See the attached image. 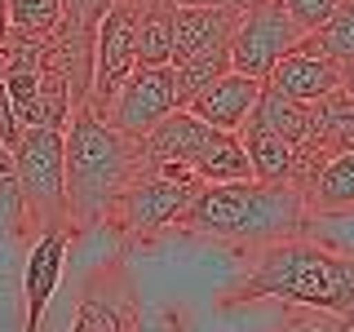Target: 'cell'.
Here are the masks:
<instances>
[{
	"label": "cell",
	"instance_id": "cell-1",
	"mask_svg": "<svg viewBox=\"0 0 354 332\" xmlns=\"http://www.w3.org/2000/svg\"><path fill=\"white\" fill-rule=\"evenodd\" d=\"M147 169L142 138L115 133L102 116L75 107L62 129V191H66V230L71 239L102 230V217L124 186Z\"/></svg>",
	"mask_w": 354,
	"mask_h": 332
},
{
	"label": "cell",
	"instance_id": "cell-2",
	"mask_svg": "<svg viewBox=\"0 0 354 332\" xmlns=\"http://www.w3.org/2000/svg\"><path fill=\"white\" fill-rule=\"evenodd\" d=\"M306 199L297 186L279 182H221L199 186V195L182 208L173 230L195 239L230 243V248H266L279 239H297L306 230Z\"/></svg>",
	"mask_w": 354,
	"mask_h": 332
},
{
	"label": "cell",
	"instance_id": "cell-3",
	"mask_svg": "<svg viewBox=\"0 0 354 332\" xmlns=\"http://www.w3.org/2000/svg\"><path fill=\"white\" fill-rule=\"evenodd\" d=\"M261 297H274V302L288 306H310L341 319L346 310H354V252H337L310 239L266 243L252 270L230 293L217 297V310H235L243 302H261Z\"/></svg>",
	"mask_w": 354,
	"mask_h": 332
},
{
	"label": "cell",
	"instance_id": "cell-4",
	"mask_svg": "<svg viewBox=\"0 0 354 332\" xmlns=\"http://www.w3.org/2000/svg\"><path fill=\"white\" fill-rule=\"evenodd\" d=\"M199 186H204V182H169V177L142 169L124 191L111 199L102 226L124 243V248L151 243L155 235L173 230V221L182 217V208L199 195Z\"/></svg>",
	"mask_w": 354,
	"mask_h": 332
},
{
	"label": "cell",
	"instance_id": "cell-5",
	"mask_svg": "<svg viewBox=\"0 0 354 332\" xmlns=\"http://www.w3.org/2000/svg\"><path fill=\"white\" fill-rule=\"evenodd\" d=\"M22 213H27V239L40 230L66 226V191H62V133L58 129H22L14 147Z\"/></svg>",
	"mask_w": 354,
	"mask_h": 332
},
{
	"label": "cell",
	"instance_id": "cell-6",
	"mask_svg": "<svg viewBox=\"0 0 354 332\" xmlns=\"http://www.w3.org/2000/svg\"><path fill=\"white\" fill-rule=\"evenodd\" d=\"M306 40V27L297 22L279 0H252L239 9V22L230 31V71L266 80L274 62L288 58L297 44Z\"/></svg>",
	"mask_w": 354,
	"mask_h": 332
},
{
	"label": "cell",
	"instance_id": "cell-7",
	"mask_svg": "<svg viewBox=\"0 0 354 332\" xmlns=\"http://www.w3.org/2000/svg\"><path fill=\"white\" fill-rule=\"evenodd\" d=\"M169 111H177L173 66H133V71L124 75V84L111 93L102 120L115 133L142 138V133H151Z\"/></svg>",
	"mask_w": 354,
	"mask_h": 332
},
{
	"label": "cell",
	"instance_id": "cell-8",
	"mask_svg": "<svg viewBox=\"0 0 354 332\" xmlns=\"http://www.w3.org/2000/svg\"><path fill=\"white\" fill-rule=\"evenodd\" d=\"M133 27H138V9L115 0L93 31V89H88V111L93 116H102L111 93L138 66V58H133Z\"/></svg>",
	"mask_w": 354,
	"mask_h": 332
},
{
	"label": "cell",
	"instance_id": "cell-9",
	"mask_svg": "<svg viewBox=\"0 0 354 332\" xmlns=\"http://www.w3.org/2000/svg\"><path fill=\"white\" fill-rule=\"evenodd\" d=\"M138 328H142V302L133 293L129 275L120 266L93 270L66 332H138Z\"/></svg>",
	"mask_w": 354,
	"mask_h": 332
},
{
	"label": "cell",
	"instance_id": "cell-10",
	"mask_svg": "<svg viewBox=\"0 0 354 332\" xmlns=\"http://www.w3.org/2000/svg\"><path fill=\"white\" fill-rule=\"evenodd\" d=\"M71 230L58 226V230H40L31 235V248H27V261H22V332H40L44 328V310H49L53 293L62 284V270H66V252H71Z\"/></svg>",
	"mask_w": 354,
	"mask_h": 332
},
{
	"label": "cell",
	"instance_id": "cell-11",
	"mask_svg": "<svg viewBox=\"0 0 354 332\" xmlns=\"http://www.w3.org/2000/svg\"><path fill=\"white\" fill-rule=\"evenodd\" d=\"M40 71L62 75L66 89H71V102L88 107V89H93V31L75 27V22H58V31L40 44Z\"/></svg>",
	"mask_w": 354,
	"mask_h": 332
},
{
	"label": "cell",
	"instance_id": "cell-12",
	"mask_svg": "<svg viewBox=\"0 0 354 332\" xmlns=\"http://www.w3.org/2000/svg\"><path fill=\"white\" fill-rule=\"evenodd\" d=\"M266 89H274L279 98H292V102H319V98L346 89V71L337 62L319 58V53H306V49H292L288 58L274 62V71L261 80Z\"/></svg>",
	"mask_w": 354,
	"mask_h": 332
},
{
	"label": "cell",
	"instance_id": "cell-13",
	"mask_svg": "<svg viewBox=\"0 0 354 332\" xmlns=\"http://www.w3.org/2000/svg\"><path fill=\"white\" fill-rule=\"evenodd\" d=\"M257 98H261V80H248V75H239V71H226L221 80L199 89L191 102H186V111L199 116L208 129H217V133H239V124L252 116V107H257Z\"/></svg>",
	"mask_w": 354,
	"mask_h": 332
},
{
	"label": "cell",
	"instance_id": "cell-14",
	"mask_svg": "<svg viewBox=\"0 0 354 332\" xmlns=\"http://www.w3.org/2000/svg\"><path fill=\"white\" fill-rule=\"evenodd\" d=\"M213 138H217V129H208L199 116H191L186 107H177V111H169V116H164L151 133H142V151H147V160L186 164V169H191Z\"/></svg>",
	"mask_w": 354,
	"mask_h": 332
},
{
	"label": "cell",
	"instance_id": "cell-15",
	"mask_svg": "<svg viewBox=\"0 0 354 332\" xmlns=\"http://www.w3.org/2000/svg\"><path fill=\"white\" fill-rule=\"evenodd\" d=\"M169 18H173V62H182L199 49L226 44L239 22V9L235 5H199V9H169Z\"/></svg>",
	"mask_w": 354,
	"mask_h": 332
},
{
	"label": "cell",
	"instance_id": "cell-16",
	"mask_svg": "<svg viewBox=\"0 0 354 332\" xmlns=\"http://www.w3.org/2000/svg\"><path fill=\"white\" fill-rule=\"evenodd\" d=\"M239 147L243 155H248V164H252V177L257 182H279V186H292V169H297V151L288 147V142L279 138V133H270L261 124L257 116H248L239 124Z\"/></svg>",
	"mask_w": 354,
	"mask_h": 332
},
{
	"label": "cell",
	"instance_id": "cell-17",
	"mask_svg": "<svg viewBox=\"0 0 354 332\" xmlns=\"http://www.w3.org/2000/svg\"><path fill=\"white\" fill-rule=\"evenodd\" d=\"M310 217H332L354 208V151H337L324 169L315 173V182L301 191Z\"/></svg>",
	"mask_w": 354,
	"mask_h": 332
},
{
	"label": "cell",
	"instance_id": "cell-18",
	"mask_svg": "<svg viewBox=\"0 0 354 332\" xmlns=\"http://www.w3.org/2000/svg\"><path fill=\"white\" fill-rule=\"evenodd\" d=\"M306 53H319V58L337 62L341 71L354 66V0H337V9L328 14L324 27H315L310 36L297 44Z\"/></svg>",
	"mask_w": 354,
	"mask_h": 332
},
{
	"label": "cell",
	"instance_id": "cell-19",
	"mask_svg": "<svg viewBox=\"0 0 354 332\" xmlns=\"http://www.w3.org/2000/svg\"><path fill=\"white\" fill-rule=\"evenodd\" d=\"M191 173L204 186H221V182H252V164L243 155L235 133H217L213 142L204 147V155L191 164Z\"/></svg>",
	"mask_w": 354,
	"mask_h": 332
},
{
	"label": "cell",
	"instance_id": "cell-20",
	"mask_svg": "<svg viewBox=\"0 0 354 332\" xmlns=\"http://www.w3.org/2000/svg\"><path fill=\"white\" fill-rule=\"evenodd\" d=\"M133 58L138 66H169L173 62V18L164 5L138 9V27H133Z\"/></svg>",
	"mask_w": 354,
	"mask_h": 332
},
{
	"label": "cell",
	"instance_id": "cell-21",
	"mask_svg": "<svg viewBox=\"0 0 354 332\" xmlns=\"http://www.w3.org/2000/svg\"><path fill=\"white\" fill-rule=\"evenodd\" d=\"M230 71V40L226 44H213V49H199L191 58L173 62V84H177V107H186L199 89H208L213 80Z\"/></svg>",
	"mask_w": 354,
	"mask_h": 332
},
{
	"label": "cell",
	"instance_id": "cell-22",
	"mask_svg": "<svg viewBox=\"0 0 354 332\" xmlns=\"http://www.w3.org/2000/svg\"><path fill=\"white\" fill-rule=\"evenodd\" d=\"M62 22L58 0H5V27L22 40H49Z\"/></svg>",
	"mask_w": 354,
	"mask_h": 332
},
{
	"label": "cell",
	"instance_id": "cell-23",
	"mask_svg": "<svg viewBox=\"0 0 354 332\" xmlns=\"http://www.w3.org/2000/svg\"><path fill=\"white\" fill-rule=\"evenodd\" d=\"M0 84H5V98L14 107L18 129H36L40 124V62L36 66H9L0 75Z\"/></svg>",
	"mask_w": 354,
	"mask_h": 332
},
{
	"label": "cell",
	"instance_id": "cell-24",
	"mask_svg": "<svg viewBox=\"0 0 354 332\" xmlns=\"http://www.w3.org/2000/svg\"><path fill=\"white\" fill-rule=\"evenodd\" d=\"M0 235L27 239V213H22L18 169H14V151L9 147H0Z\"/></svg>",
	"mask_w": 354,
	"mask_h": 332
},
{
	"label": "cell",
	"instance_id": "cell-25",
	"mask_svg": "<svg viewBox=\"0 0 354 332\" xmlns=\"http://www.w3.org/2000/svg\"><path fill=\"white\" fill-rule=\"evenodd\" d=\"M111 5L115 0H58L62 22H75V27H88V31H97V22H102V14Z\"/></svg>",
	"mask_w": 354,
	"mask_h": 332
},
{
	"label": "cell",
	"instance_id": "cell-26",
	"mask_svg": "<svg viewBox=\"0 0 354 332\" xmlns=\"http://www.w3.org/2000/svg\"><path fill=\"white\" fill-rule=\"evenodd\" d=\"M279 5H283L297 22H301L306 36H310L315 27H324V22H328V14L337 9V0H279Z\"/></svg>",
	"mask_w": 354,
	"mask_h": 332
},
{
	"label": "cell",
	"instance_id": "cell-27",
	"mask_svg": "<svg viewBox=\"0 0 354 332\" xmlns=\"http://www.w3.org/2000/svg\"><path fill=\"white\" fill-rule=\"evenodd\" d=\"M279 332H328V319H288Z\"/></svg>",
	"mask_w": 354,
	"mask_h": 332
},
{
	"label": "cell",
	"instance_id": "cell-28",
	"mask_svg": "<svg viewBox=\"0 0 354 332\" xmlns=\"http://www.w3.org/2000/svg\"><path fill=\"white\" fill-rule=\"evenodd\" d=\"M164 9H199V5H230V0H155Z\"/></svg>",
	"mask_w": 354,
	"mask_h": 332
},
{
	"label": "cell",
	"instance_id": "cell-29",
	"mask_svg": "<svg viewBox=\"0 0 354 332\" xmlns=\"http://www.w3.org/2000/svg\"><path fill=\"white\" fill-rule=\"evenodd\" d=\"M328 332H354V310H346L341 319H328Z\"/></svg>",
	"mask_w": 354,
	"mask_h": 332
},
{
	"label": "cell",
	"instance_id": "cell-30",
	"mask_svg": "<svg viewBox=\"0 0 354 332\" xmlns=\"http://www.w3.org/2000/svg\"><path fill=\"white\" fill-rule=\"evenodd\" d=\"M124 5H133V9H147V5H155V0H124Z\"/></svg>",
	"mask_w": 354,
	"mask_h": 332
},
{
	"label": "cell",
	"instance_id": "cell-31",
	"mask_svg": "<svg viewBox=\"0 0 354 332\" xmlns=\"http://www.w3.org/2000/svg\"><path fill=\"white\" fill-rule=\"evenodd\" d=\"M346 89L354 93V66H346Z\"/></svg>",
	"mask_w": 354,
	"mask_h": 332
},
{
	"label": "cell",
	"instance_id": "cell-32",
	"mask_svg": "<svg viewBox=\"0 0 354 332\" xmlns=\"http://www.w3.org/2000/svg\"><path fill=\"white\" fill-rule=\"evenodd\" d=\"M230 5H235V9H243V5H252V0H230Z\"/></svg>",
	"mask_w": 354,
	"mask_h": 332
},
{
	"label": "cell",
	"instance_id": "cell-33",
	"mask_svg": "<svg viewBox=\"0 0 354 332\" xmlns=\"http://www.w3.org/2000/svg\"><path fill=\"white\" fill-rule=\"evenodd\" d=\"M0 27H5V0H0Z\"/></svg>",
	"mask_w": 354,
	"mask_h": 332
}]
</instances>
